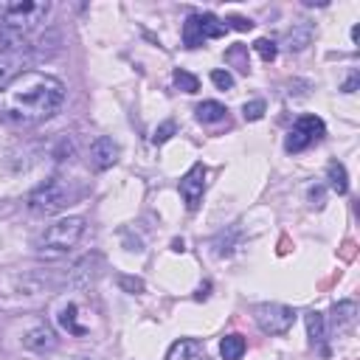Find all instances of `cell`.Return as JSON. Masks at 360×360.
Here are the masks:
<instances>
[{
	"mask_svg": "<svg viewBox=\"0 0 360 360\" xmlns=\"http://www.w3.org/2000/svg\"><path fill=\"white\" fill-rule=\"evenodd\" d=\"M68 87L45 70H22L0 87V121L11 127H37L51 121L65 104Z\"/></svg>",
	"mask_w": 360,
	"mask_h": 360,
	"instance_id": "obj_1",
	"label": "cell"
},
{
	"mask_svg": "<svg viewBox=\"0 0 360 360\" xmlns=\"http://www.w3.org/2000/svg\"><path fill=\"white\" fill-rule=\"evenodd\" d=\"M31 53L34 45L28 42V34L0 25V87L22 73V65L31 59Z\"/></svg>",
	"mask_w": 360,
	"mask_h": 360,
	"instance_id": "obj_2",
	"label": "cell"
},
{
	"mask_svg": "<svg viewBox=\"0 0 360 360\" xmlns=\"http://www.w3.org/2000/svg\"><path fill=\"white\" fill-rule=\"evenodd\" d=\"M82 236H84V217H62L53 225H48L45 233L39 236V253L62 256L70 248H76Z\"/></svg>",
	"mask_w": 360,
	"mask_h": 360,
	"instance_id": "obj_3",
	"label": "cell"
},
{
	"mask_svg": "<svg viewBox=\"0 0 360 360\" xmlns=\"http://www.w3.org/2000/svg\"><path fill=\"white\" fill-rule=\"evenodd\" d=\"M70 200H73L70 186L62 177H48L28 194V208L39 217H51V214H59L65 205H70Z\"/></svg>",
	"mask_w": 360,
	"mask_h": 360,
	"instance_id": "obj_4",
	"label": "cell"
},
{
	"mask_svg": "<svg viewBox=\"0 0 360 360\" xmlns=\"http://www.w3.org/2000/svg\"><path fill=\"white\" fill-rule=\"evenodd\" d=\"M51 6L42 0H20V3H3V25L28 34L48 17Z\"/></svg>",
	"mask_w": 360,
	"mask_h": 360,
	"instance_id": "obj_5",
	"label": "cell"
},
{
	"mask_svg": "<svg viewBox=\"0 0 360 360\" xmlns=\"http://www.w3.org/2000/svg\"><path fill=\"white\" fill-rule=\"evenodd\" d=\"M253 318H256V323H259L262 332H267V335H284L295 323V309L287 307V304L264 301V304H256L253 307Z\"/></svg>",
	"mask_w": 360,
	"mask_h": 360,
	"instance_id": "obj_6",
	"label": "cell"
},
{
	"mask_svg": "<svg viewBox=\"0 0 360 360\" xmlns=\"http://www.w3.org/2000/svg\"><path fill=\"white\" fill-rule=\"evenodd\" d=\"M323 135H326V124H323L321 115H301V118L290 127V132H287V138H284V149H287V152H304V149H309L315 141H321Z\"/></svg>",
	"mask_w": 360,
	"mask_h": 360,
	"instance_id": "obj_7",
	"label": "cell"
},
{
	"mask_svg": "<svg viewBox=\"0 0 360 360\" xmlns=\"http://www.w3.org/2000/svg\"><path fill=\"white\" fill-rule=\"evenodd\" d=\"M205 166L202 163H194L183 177H180V197L186 202L188 211H197L200 202H202V194H205Z\"/></svg>",
	"mask_w": 360,
	"mask_h": 360,
	"instance_id": "obj_8",
	"label": "cell"
},
{
	"mask_svg": "<svg viewBox=\"0 0 360 360\" xmlns=\"http://www.w3.org/2000/svg\"><path fill=\"white\" fill-rule=\"evenodd\" d=\"M22 346H25L28 352L45 354V352H53V349L59 346V338H56L53 326H48V323H37V326H31V329L22 335Z\"/></svg>",
	"mask_w": 360,
	"mask_h": 360,
	"instance_id": "obj_9",
	"label": "cell"
},
{
	"mask_svg": "<svg viewBox=\"0 0 360 360\" xmlns=\"http://www.w3.org/2000/svg\"><path fill=\"white\" fill-rule=\"evenodd\" d=\"M118 143L110 138V135H98L93 143H90V163H93V169H98V172H104V169H110L115 160H118Z\"/></svg>",
	"mask_w": 360,
	"mask_h": 360,
	"instance_id": "obj_10",
	"label": "cell"
},
{
	"mask_svg": "<svg viewBox=\"0 0 360 360\" xmlns=\"http://www.w3.org/2000/svg\"><path fill=\"white\" fill-rule=\"evenodd\" d=\"M200 349H202V343L197 338H180L169 346L166 360H194L200 354Z\"/></svg>",
	"mask_w": 360,
	"mask_h": 360,
	"instance_id": "obj_11",
	"label": "cell"
},
{
	"mask_svg": "<svg viewBox=\"0 0 360 360\" xmlns=\"http://www.w3.org/2000/svg\"><path fill=\"white\" fill-rule=\"evenodd\" d=\"M304 323H307V335H309V343L312 346H323V338H326V318L315 309H309L304 315Z\"/></svg>",
	"mask_w": 360,
	"mask_h": 360,
	"instance_id": "obj_12",
	"label": "cell"
},
{
	"mask_svg": "<svg viewBox=\"0 0 360 360\" xmlns=\"http://www.w3.org/2000/svg\"><path fill=\"white\" fill-rule=\"evenodd\" d=\"M309 42H312V25H295L284 37V48L287 51H304Z\"/></svg>",
	"mask_w": 360,
	"mask_h": 360,
	"instance_id": "obj_13",
	"label": "cell"
},
{
	"mask_svg": "<svg viewBox=\"0 0 360 360\" xmlns=\"http://www.w3.org/2000/svg\"><path fill=\"white\" fill-rule=\"evenodd\" d=\"M197 121L200 124H219V121H225V115H228V110L219 104V101H202V104H197Z\"/></svg>",
	"mask_w": 360,
	"mask_h": 360,
	"instance_id": "obj_14",
	"label": "cell"
},
{
	"mask_svg": "<svg viewBox=\"0 0 360 360\" xmlns=\"http://www.w3.org/2000/svg\"><path fill=\"white\" fill-rule=\"evenodd\" d=\"M326 180H329V188H332L335 194H346V191H349V174H346V166H343V163L332 160V163L326 166Z\"/></svg>",
	"mask_w": 360,
	"mask_h": 360,
	"instance_id": "obj_15",
	"label": "cell"
},
{
	"mask_svg": "<svg viewBox=\"0 0 360 360\" xmlns=\"http://www.w3.org/2000/svg\"><path fill=\"white\" fill-rule=\"evenodd\" d=\"M354 318H357V304H354V301H338V304L332 307V323H335L338 329L352 326Z\"/></svg>",
	"mask_w": 360,
	"mask_h": 360,
	"instance_id": "obj_16",
	"label": "cell"
},
{
	"mask_svg": "<svg viewBox=\"0 0 360 360\" xmlns=\"http://www.w3.org/2000/svg\"><path fill=\"white\" fill-rule=\"evenodd\" d=\"M245 349H248V343H245V338L236 335V332H231V335H225V338L219 340V354H222L225 360H239V357L245 354Z\"/></svg>",
	"mask_w": 360,
	"mask_h": 360,
	"instance_id": "obj_17",
	"label": "cell"
},
{
	"mask_svg": "<svg viewBox=\"0 0 360 360\" xmlns=\"http://www.w3.org/2000/svg\"><path fill=\"white\" fill-rule=\"evenodd\" d=\"M205 42L202 28H200V14H188V20L183 22V45L186 48H200Z\"/></svg>",
	"mask_w": 360,
	"mask_h": 360,
	"instance_id": "obj_18",
	"label": "cell"
},
{
	"mask_svg": "<svg viewBox=\"0 0 360 360\" xmlns=\"http://www.w3.org/2000/svg\"><path fill=\"white\" fill-rule=\"evenodd\" d=\"M56 321H59V326H62V329H68L70 335H84V332H87L82 323H76V304L62 307V309H59V315H56Z\"/></svg>",
	"mask_w": 360,
	"mask_h": 360,
	"instance_id": "obj_19",
	"label": "cell"
},
{
	"mask_svg": "<svg viewBox=\"0 0 360 360\" xmlns=\"http://www.w3.org/2000/svg\"><path fill=\"white\" fill-rule=\"evenodd\" d=\"M174 84H177L183 93H197V90H200V79L191 76L188 70H174Z\"/></svg>",
	"mask_w": 360,
	"mask_h": 360,
	"instance_id": "obj_20",
	"label": "cell"
},
{
	"mask_svg": "<svg viewBox=\"0 0 360 360\" xmlns=\"http://www.w3.org/2000/svg\"><path fill=\"white\" fill-rule=\"evenodd\" d=\"M256 53L264 59V62H273L276 59V53H278V45L273 42V39H267V37H262V39H256Z\"/></svg>",
	"mask_w": 360,
	"mask_h": 360,
	"instance_id": "obj_21",
	"label": "cell"
},
{
	"mask_svg": "<svg viewBox=\"0 0 360 360\" xmlns=\"http://www.w3.org/2000/svg\"><path fill=\"white\" fill-rule=\"evenodd\" d=\"M264 101L262 98H253V101H248L245 107H242V115H245V121H259L262 115H264Z\"/></svg>",
	"mask_w": 360,
	"mask_h": 360,
	"instance_id": "obj_22",
	"label": "cell"
},
{
	"mask_svg": "<svg viewBox=\"0 0 360 360\" xmlns=\"http://www.w3.org/2000/svg\"><path fill=\"white\" fill-rule=\"evenodd\" d=\"M211 82H214L219 90H231V87H233V76H231L228 70H222V68L211 70Z\"/></svg>",
	"mask_w": 360,
	"mask_h": 360,
	"instance_id": "obj_23",
	"label": "cell"
},
{
	"mask_svg": "<svg viewBox=\"0 0 360 360\" xmlns=\"http://www.w3.org/2000/svg\"><path fill=\"white\" fill-rule=\"evenodd\" d=\"M174 129H177V124H174V121H163V124H160V127L155 129L152 141H155V143H166V141H169V138L174 135Z\"/></svg>",
	"mask_w": 360,
	"mask_h": 360,
	"instance_id": "obj_24",
	"label": "cell"
},
{
	"mask_svg": "<svg viewBox=\"0 0 360 360\" xmlns=\"http://www.w3.org/2000/svg\"><path fill=\"white\" fill-rule=\"evenodd\" d=\"M118 284H121L127 292H132V295H138V292L143 290V281H141V278H132V276H121Z\"/></svg>",
	"mask_w": 360,
	"mask_h": 360,
	"instance_id": "obj_25",
	"label": "cell"
},
{
	"mask_svg": "<svg viewBox=\"0 0 360 360\" xmlns=\"http://www.w3.org/2000/svg\"><path fill=\"white\" fill-rule=\"evenodd\" d=\"M225 25H228V28L233 25L236 31H250V28H253V22H250L248 17H228V20H225Z\"/></svg>",
	"mask_w": 360,
	"mask_h": 360,
	"instance_id": "obj_26",
	"label": "cell"
},
{
	"mask_svg": "<svg viewBox=\"0 0 360 360\" xmlns=\"http://www.w3.org/2000/svg\"><path fill=\"white\" fill-rule=\"evenodd\" d=\"M309 200H312V205H323V188L321 186L309 188Z\"/></svg>",
	"mask_w": 360,
	"mask_h": 360,
	"instance_id": "obj_27",
	"label": "cell"
},
{
	"mask_svg": "<svg viewBox=\"0 0 360 360\" xmlns=\"http://www.w3.org/2000/svg\"><path fill=\"white\" fill-rule=\"evenodd\" d=\"M354 87H357V73H352V76L346 79V84H343V93H354Z\"/></svg>",
	"mask_w": 360,
	"mask_h": 360,
	"instance_id": "obj_28",
	"label": "cell"
},
{
	"mask_svg": "<svg viewBox=\"0 0 360 360\" xmlns=\"http://www.w3.org/2000/svg\"><path fill=\"white\" fill-rule=\"evenodd\" d=\"M172 250H177V253H183V250H186V248H183V239H174V242H172Z\"/></svg>",
	"mask_w": 360,
	"mask_h": 360,
	"instance_id": "obj_29",
	"label": "cell"
},
{
	"mask_svg": "<svg viewBox=\"0 0 360 360\" xmlns=\"http://www.w3.org/2000/svg\"><path fill=\"white\" fill-rule=\"evenodd\" d=\"M208 287H211V284H202V287L197 290V298H205V295H208Z\"/></svg>",
	"mask_w": 360,
	"mask_h": 360,
	"instance_id": "obj_30",
	"label": "cell"
},
{
	"mask_svg": "<svg viewBox=\"0 0 360 360\" xmlns=\"http://www.w3.org/2000/svg\"><path fill=\"white\" fill-rule=\"evenodd\" d=\"M194 360H211V357H205V354H200V357H194Z\"/></svg>",
	"mask_w": 360,
	"mask_h": 360,
	"instance_id": "obj_31",
	"label": "cell"
},
{
	"mask_svg": "<svg viewBox=\"0 0 360 360\" xmlns=\"http://www.w3.org/2000/svg\"><path fill=\"white\" fill-rule=\"evenodd\" d=\"M0 25H3V6H0Z\"/></svg>",
	"mask_w": 360,
	"mask_h": 360,
	"instance_id": "obj_32",
	"label": "cell"
},
{
	"mask_svg": "<svg viewBox=\"0 0 360 360\" xmlns=\"http://www.w3.org/2000/svg\"><path fill=\"white\" fill-rule=\"evenodd\" d=\"M76 360H93V357H76Z\"/></svg>",
	"mask_w": 360,
	"mask_h": 360,
	"instance_id": "obj_33",
	"label": "cell"
}]
</instances>
